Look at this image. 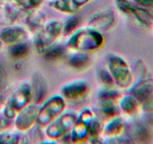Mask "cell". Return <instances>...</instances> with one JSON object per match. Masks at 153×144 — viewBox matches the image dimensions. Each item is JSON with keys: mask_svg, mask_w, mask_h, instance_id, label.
<instances>
[{"mask_svg": "<svg viewBox=\"0 0 153 144\" xmlns=\"http://www.w3.org/2000/svg\"><path fill=\"white\" fill-rule=\"evenodd\" d=\"M62 34V22L57 19L46 20L44 25L35 34L34 45L39 54L53 44Z\"/></svg>", "mask_w": 153, "mask_h": 144, "instance_id": "cell-4", "label": "cell"}, {"mask_svg": "<svg viewBox=\"0 0 153 144\" xmlns=\"http://www.w3.org/2000/svg\"><path fill=\"white\" fill-rule=\"evenodd\" d=\"M89 90V83L86 80H76L63 85L61 88V94L65 100L76 101L86 97Z\"/></svg>", "mask_w": 153, "mask_h": 144, "instance_id": "cell-8", "label": "cell"}, {"mask_svg": "<svg viewBox=\"0 0 153 144\" xmlns=\"http://www.w3.org/2000/svg\"><path fill=\"white\" fill-rule=\"evenodd\" d=\"M104 42L101 32L88 26L73 32L69 36L66 46L72 51L90 52L101 48Z\"/></svg>", "mask_w": 153, "mask_h": 144, "instance_id": "cell-1", "label": "cell"}, {"mask_svg": "<svg viewBox=\"0 0 153 144\" xmlns=\"http://www.w3.org/2000/svg\"><path fill=\"white\" fill-rule=\"evenodd\" d=\"M129 92L141 104L153 93V77L147 76L134 83L130 87Z\"/></svg>", "mask_w": 153, "mask_h": 144, "instance_id": "cell-12", "label": "cell"}, {"mask_svg": "<svg viewBox=\"0 0 153 144\" xmlns=\"http://www.w3.org/2000/svg\"><path fill=\"white\" fill-rule=\"evenodd\" d=\"M98 100H110L118 102L121 94L119 90L116 89L113 86H102L98 92Z\"/></svg>", "mask_w": 153, "mask_h": 144, "instance_id": "cell-27", "label": "cell"}, {"mask_svg": "<svg viewBox=\"0 0 153 144\" xmlns=\"http://www.w3.org/2000/svg\"><path fill=\"white\" fill-rule=\"evenodd\" d=\"M115 22V15L111 8H104L93 14L88 21V26L98 31L109 29Z\"/></svg>", "mask_w": 153, "mask_h": 144, "instance_id": "cell-9", "label": "cell"}, {"mask_svg": "<svg viewBox=\"0 0 153 144\" xmlns=\"http://www.w3.org/2000/svg\"><path fill=\"white\" fill-rule=\"evenodd\" d=\"M27 142L26 135L24 132H20L17 130L16 131L4 130L0 132V143L16 144Z\"/></svg>", "mask_w": 153, "mask_h": 144, "instance_id": "cell-23", "label": "cell"}, {"mask_svg": "<svg viewBox=\"0 0 153 144\" xmlns=\"http://www.w3.org/2000/svg\"><path fill=\"white\" fill-rule=\"evenodd\" d=\"M152 30H153V26H152Z\"/></svg>", "mask_w": 153, "mask_h": 144, "instance_id": "cell-40", "label": "cell"}, {"mask_svg": "<svg viewBox=\"0 0 153 144\" xmlns=\"http://www.w3.org/2000/svg\"><path fill=\"white\" fill-rule=\"evenodd\" d=\"M48 4L53 10L69 15L76 14L80 10L73 0H51Z\"/></svg>", "mask_w": 153, "mask_h": 144, "instance_id": "cell-20", "label": "cell"}, {"mask_svg": "<svg viewBox=\"0 0 153 144\" xmlns=\"http://www.w3.org/2000/svg\"><path fill=\"white\" fill-rule=\"evenodd\" d=\"M152 9L146 8L136 4L132 10L131 15L139 24L145 28H152L153 26V13Z\"/></svg>", "mask_w": 153, "mask_h": 144, "instance_id": "cell-19", "label": "cell"}, {"mask_svg": "<svg viewBox=\"0 0 153 144\" xmlns=\"http://www.w3.org/2000/svg\"><path fill=\"white\" fill-rule=\"evenodd\" d=\"M65 107L66 100L61 94H53L46 98L40 105L36 124L40 127H46L65 110Z\"/></svg>", "mask_w": 153, "mask_h": 144, "instance_id": "cell-5", "label": "cell"}, {"mask_svg": "<svg viewBox=\"0 0 153 144\" xmlns=\"http://www.w3.org/2000/svg\"><path fill=\"white\" fill-rule=\"evenodd\" d=\"M30 48V45L26 41L10 45L8 49L9 56L13 59H22L29 54Z\"/></svg>", "mask_w": 153, "mask_h": 144, "instance_id": "cell-24", "label": "cell"}, {"mask_svg": "<svg viewBox=\"0 0 153 144\" xmlns=\"http://www.w3.org/2000/svg\"><path fill=\"white\" fill-rule=\"evenodd\" d=\"M89 136V124L76 120L70 131V137L72 142L81 143L88 140Z\"/></svg>", "mask_w": 153, "mask_h": 144, "instance_id": "cell-17", "label": "cell"}, {"mask_svg": "<svg viewBox=\"0 0 153 144\" xmlns=\"http://www.w3.org/2000/svg\"><path fill=\"white\" fill-rule=\"evenodd\" d=\"M20 10L10 4L0 5V26H7L14 23Z\"/></svg>", "mask_w": 153, "mask_h": 144, "instance_id": "cell-18", "label": "cell"}, {"mask_svg": "<svg viewBox=\"0 0 153 144\" xmlns=\"http://www.w3.org/2000/svg\"><path fill=\"white\" fill-rule=\"evenodd\" d=\"M140 109L146 113H153V93L141 103Z\"/></svg>", "mask_w": 153, "mask_h": 144, "instance_id": "cell-34", "label": "cell"}, {"mask_svg": "<svg viewBox=\"0 0 153 144\" xmlns=\"http://www.w3.org/2000/svg\"><path fill=\"white\" fill-rule=\"evenodd\" d=\"M73 2L76 4L79 8H82V6H84L85 4H86L87 3L89 2L91 0H73Z\"/></svg>", "mask_w": 153, "mask_h": 144, "instance_id": "cell-38", "label": "cell"}, {"mask_svg": "<svg viewBox=\"0 0 153 144\" xmlns=\"http://www.w3.org/2000/svg\"><path fill=\"white\" fill-rule=\"evenodd\" d=\"M11 124V119L7 118L3 113L0 114V132L6 130Z\"/></svg>", "mask_w": 153, "mask_h": 144, "instance_id": "cell-35", "label": "cell"}, {"mask_svg": "<svg viewBox=\"0 0 153 144\" xmlns=\"http://www.w3.org/2000/svg\"><path fill=\"white\" fill-rule=\"evenodd\" d=\"M97 79H98L100 83L105 87L114 86V81L112 76L111 75L110 72L108 69H101L97 74Z\"/></svg>", "mask_w": 153, "mask_h": 144, "instance_id": "cell-30", "label": "cell"}, {"mask_svg": "<svg viewBox=\"0 0 153 144\" xmlns=\"http://www.w3.org/2000/svg\"><path fill=\"white\" fill-rule=\"evenodd\" d=\"M67 52L66 45L61 44H53L43 51L40 55L48 61H57L62 58Z\"/></svg>", "mask_w": 153, "mask_h": 144, "instance_id": "cell-21", "label": "cell"}, {"mask_svg": "<svg viewBox=\"0 0 153 144\" xmlns=\"http://www.w3.org/2000/svg\"><path fill=\"white\" fill-rule=\"evenodd\" d=\"M32 100L31 88L29 82L19 83L4 100L2 113L7 118L13 120L19 110L31 103Z\"/></svg>", "mask_w": 153, "mask_h": 144, "instance_id": "cell-3", "label": "cell"}, {"mask_svg": "<svg viewBox=\"0 0 153 144\" xmlns=\"http://www.w3.org/2000/svg\"><path fill=\"white\" fill-rule=\"evenodd\" d=\"M126 123L123 118L119 116H115L108 118L103 125L102 134L105 138H114L122 136L126 130Z\"/></svg>", "mask_w": 153, "mask_h": 144, "instance_id": "cell-13", "label": "cell"}, {"mask_svg": "<svg viewBox=\"0 0 153 144\" xmlns=\"http://www.w3.org/2000/svg\"><path fill=\"white\" fill-rule=\"evenodd\" d=\"M7 84V73L5 67L0 62V92L5 88Z\"/></svg>", "mask_w": 153, "mask_h": 144, "instance_id": "cell-33", "label": "cell"}, {"mask_svg": "<svg viewBox=\"0 0 153 144\" xmlns=\"http://www.w3.org/2000/svg\"><path fill=\"white\" fill-rule=\"evenodd\" d=\"M94 116H95V114L94 111L89 107H84L79 111V112H77V120L84 122L88 124L91 122Z\"/></svg>", "mask_w": 153, "mask_h": 144, "instance_id": "cell-31", "label": "cell"}, {"mask_svg": "<svg viewBox=\"0 0 153 144\" xmlns=\"http://www.w3.org/2000/svg\"><path fill=\"white\" fill-rule=\"evenodd\" d=\"M98 108L100 116L107 119L117 116L120 111L117 102L110 100H99Z\"/></svg>", "mask_w": 153, "mask_h": 144, "instance_id": "cell-22", "label": "cell"}, {"mask_svg": "<svg viewBox=\"0 0 153 144\" xmlns=\"http://www.w3.org/2000/svg\"><path fill=\"white\" fill-rule=\"evenodd\" d=\"M2 45H3V43H2V42H1V40H0V50H1V47H2Z\"/></svg>", "mask_w": 153, "mask_h": 144, "instance_id": "cell-39", "label": "cell"}, {"mask_svg": "<svg viewBox=\"0 0 153 144\" xmlns=\"http://www.w3.org/2000/svg\"><path fill=\"white\" fill-rule=\"evenodd\" d=\"M28 37V31L27 28L14 24L5 26L0 32V40L3 44L9 46L26 41Z\"/></svg>", "mask_w": 153, "mask_h": 144, "instance_id": "cell-10", "label": "cell"}, {"mask_svg": "<svg viewBox=\"0 0 153 144\" xmlns=\"http://www.w3.org/2000/svg\"><path fill=\"white\" fill-rule=\"evenodd\" d=\"M77 120V112L72 110H64L53 121L46 126L45 132L47 138L52 140L61 139L70 130Z\"/></svg>", "mask_w": 153, "mask_h": 144, "instance_id": "cell-6", "label": "cell"}, {"mask_svg": "<svg viewBox=\"0 0 153 144\" xmlns=\"http://www.w3.org/2000/svg\"><path fill=\"white\" fill-rule=\"evenodd\" d=\"M106 68L110 72L115 85L120 89H129L134 83L131 65L120 54L110 53L108 56Z\"/></svg>", "mask_w": 153, "mask_h": 144, "instance_id": "cell-2", "label": "cell"}, {"mask_svg": "<svg viewBox=\"0 0 153 144\" xmlns=\"http://www.w3.org/2000/svg\"><path fill=\"white\" fill-rule=\"evenodd\" d=\"M40 105L33 102L22 108L13 118L15 128L20 132H26L36 124Z\"/></svg>", "mask_w": 153, "mask_h": 144, "instance_id": "cell-7", "label": "cell"}, {"mask_svg": "<svg viewBox=\"0 0 153 144\" xmlns=\"http://www.w3.org/2000/svg\"><path fill=\"white\" fill-rule=\"evenodd\" d=\"M46 22V14L38 8L28 10L25 19V22L28 31L34 34H36Z\"/></svg>", "mask_w": 153, "mask_h": 144, "instance_id": "cell-14", "label": "cell"}, {"mask_svg": "<svg viewBox=\"0 0 153 144\" xmlns=\"http://www.w3.org/2000/svg\"><path fill=\"white\" fill-rule=\"evenodd\" d=\"M43 2H44V0H25L26 9L28 10H31V9L38 8Z\"/></svg>", "mask_w": 153, "mask_h": 144, "instance_id": "cell-36", "label": "cell"}, {"mask_svg": "<svg viewBox=\"0 0 153 144\" xmlns=\"http://www.w3.org/2000/svg\"><path fill=\"white\" fill-rule=\"evenodd\" d=\"M143 125L140 124H133L130 128L129 139H142L143 135L145 134V128L142 127Z\"/></svg>", "mask_w": 153, "mask_h": 144, "instance_id": "cell-32", "label": "cell"}, {"mask_svg": "<svg viewBox=\"0 0 153 144\" xmlns=\"http://www.w3.org/2000/svg\"><path fill=\"white\" fill-rule=\"evenodd\" d=\"M30 85L32 95L31 102L40 104L46 100L48 94V83L46 79L41 72L36 71L33 74Z\"/></svg>", "mask_w": 153, "mask_h": 144, "instance_id": "cell-11", "label": "cell"}, {"mask_svg": "<svg viewBox=\"0 0 153 144\" xmlns=\"http://www.w3.org/2000/svg\"><path fill=\"white\" fill-rule=\"evenodd\" d=\"M114 4L117 10L124 15H131L136 5L131 0H114Z\"/></svg>", "mask_w": 153, "mask_h": 144, "instance_id": "cell-29", "label": "cell"}, {"mask_svg": "<svg viewBox=\"0 0 153 144\" xmlns=\"http://www.w3.org/2000/svg\"><path fill=\"white\" fill-rule=\"evenodd\" d=\"M117 104L120 110L130 116L138 113L141 106L140 101L131 94L121 96Z\"/></svg>", "mask_w": 153, "mask_h": 144, "instance_id": "cell-16", "label": "cell"}, {"mask_svg": "<svg viewBox=\"0 0 153 144\" xmlns=\"http://www.w3.org/2000/svg\"><path fill=\"white\" fill-rule=\"evenodd\" d=\"M92 58L88 52L72 51L67 56V63L69 66L76 70H83L89 68Z\"/></svg>", "mask_w": 153, "mask_h": 144, "instance_id": "cell-15", "label": "cell"}, {"mask_svg": "<svg viewBox=\"0 0 153 144\" xmlns=\"http://www.w3.org/2000/svg\"><path fill=\"white\" fill-rule=\"evenodd\" d=\"M131 68L133 74V77H134V83L147 76V67L144 62L140 58H135L132 62Z\"/></svg>", "mask_w": 153, "mask_h": 144, "instance_id": "cell-25", "label": "cell"}, {"mask_svg": "<svg viewBox=\"0 0 153 144\" xmlns=\"http://www.w3.org/2000/svg\"><path fill=\"white\" fill-rule=\"evenodd\" d=\"M102 128L103 124H102L100 118L95 116L89 123V137L91 139H99L101 134H102Z\"/></svg>", "mask_w": 153, "mask_h": 144, "instance_id": "cell-28", "label": "cell"}, {"mask_svg": "<svg viewBox=\"0 0 153 144\" xmlns=\"http://www.w3.org/2000/svg\"><path fill=\"white\" fill-rule=\"evenodd\" d=\"M135 4L149 9H153V0H131Z\"/></svg>", "mask_w": 153, "mask_h": 144, "instance_id": "cell-37", "label": "cell"}, {"mask_svg": "<svg viewBox=\"0 0 153 144\" xmlns=\"http://www.w3.org/2000/svg\"><path fill=\"white\" fill-rule=\"evenodd\" d=\"M82 19L76 14L71 15L62 23V34L65 36H70L73 32L79 28Z\"/></svg>", "mask_w": 153, "mask_h": 144, "instance_id": "cell-26", "label": "cell"}]
</instances>
